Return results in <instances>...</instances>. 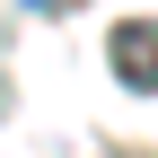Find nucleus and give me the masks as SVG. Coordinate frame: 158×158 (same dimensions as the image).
<instances>
[{
	"label": "nucleus",
	"instance_id": "1",
	"mask_svg": "<svg viewBox=\"0 0 158 158\" xmlns=\"http://www.w3.org/2000/svg\"><path fill=\"white\" fill-rule=\"evenodd\" d=\"M106 70L123 79L132 97H158V18H123V27H106Z\"/></svg>",
	"mask_w": 158,
	"mask_h": 158
}]
</instances>
